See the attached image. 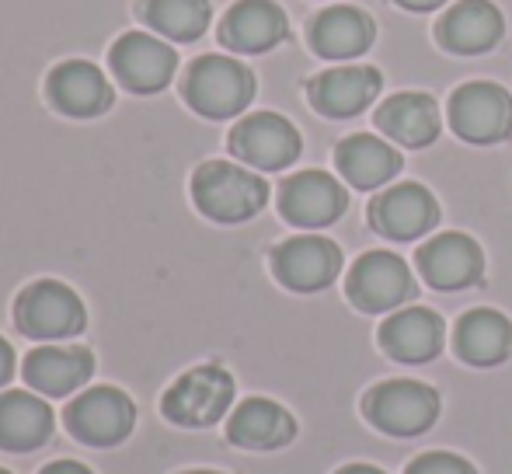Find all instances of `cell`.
Returning a JSON list of instances; mask_svg holds the SVG:
<instances>
[{
	"label": "cell",
	"mask_w": 512,
	"mask_h": 474,
	"mask_svg": "<svg viewBox=\"0 0 512 474\" xmlns=\"http://www.w3.org/2000/svg\"><path fill=\"white\" fill-rule=\"evenodd\" d=\"M192 199L216 224H244L269 203V182L230 161H206L192 175Z\"/></svg>",
	"instance_id": "obj_1"
},
{
	"label": "cell",
	"mask_w": 512,
	"mask_h": 474,
	"mask_svg": "<svg viewBox=\"0 0 512 474\" xmlns=\"http://www.w3.org/2000/svg\"><path fill=\"white\" fill-rule=\"evenodd\" d=\"M182 95L206 119L241 116L255 98V74L241 60L209 53L192 60V67L185 70Z\"/></svg>",
	"instance_id": "obj_2"
},
{
	"label": "cell",
	"mask_w": 512,
	"mask_h": 474,
	"mask_svg": "<svg viewBox=\"0 0 512 474\" xmlns=\"http://www.w3.org/2000/svg\"><path fill=\"white\" fill-rule=\"evenodd\" d=\"M84 304L67 283L60 279H39V283L25 286L14 304V325L28 339H74L84 332Z\"/></svg>",
	"instance_id": "obj_3"
},
{
	"label": "cell",
	"mask_w": 512,
	"mask_h": 474,
	"mask_svg": "<svg viewBox=\"0 0 512 474\" xmlns=\"http://www.w3.org/2000/svg\"><path fill=\"white\" fill-rule=\"evenodd\" d=\"M230 401H234V377H230L223 366L206 363V366H196V370L182 373V377L168 387L161 408L175 426L203 429L227 415Z\"/></svg>",
	"instance_id": "obj_4"
},
{
	"label": "cell",
	"mask_w": 512,
	"mask_h": 474,
	"mask_svg": "<svg viewBox=\"0 0 512 474\" xmlns=\"http://www.w3.org/2000/svg\"><path fill=\"white\" fill-rule=\"evenodd\" d=\"M370 426L387 436H418L439 419V394L418 380H384L363 398Z\"/></svg>",
	"instance_id": "obj_5"
},
{
	"label": "cell",
	"mask_w": 512,
	"mask_h": 474,
	"mask_svg": "<svg viewBox=\"0 0 512 474\" xmlns=\"http://www.w3.org/2000/svg\"><path fill=\"white\" fill-rule=\"evenodd\" d=\"M108 67L115 81L133 95H154L168 88L175 77L178 56L161 35L150 32H122L108 49Z\"/></svg>",
	"instance_id": "obj_6"
},
{
	"label": "cell",
	"mask_w": 512,
	"mask_h": 474,
	"mask_svg": "<svg viewBox=\"0 0 512 474\" xmlns=\"http://www.w3.org/2000/svg\"><path fill=\"white\" fill-rule=\"evenodd\" d=\"M450 126L467 143H499L512 133V98L492 81H467L450 95Z\"/></svg>",
	"instance_id": "obj_7"
},
{
	"label": "cell",
	"mask_w": 512,
	"mask_h": 474,
	"mask_svg": "<svg viewBox=\"0 0 512 474\" xmlns=\"http://www.w3.org/2000/svg\"><path fill=\"white\" fill-rule=\"evenodd\" d=\"M300 133L286 116L255 112L230 129V154L255 171H283L300 157Z\"/></svg>",
	"instance_id": "obj_8"
},
{
	"label": "cell",
	"mask_w": 512,
	"mask_h": 474,
	"mask_svg": "<svg viewBox=\"0 0 512 474\" xmlns=\"http://www.w3.org/2000/svg\"><path fill=\"white\" fill-rule=\"evenodd\" d=\"M345 293H349V300L359 311L380 314L394 311V307L415 297V279H411L401 255H394V251H366L349 269Z\"/></svg>",
	"instance_id": "obj_9"
},
{
	"label": "cell",
	"mask_w": 512,
	"mask_h": 474,
	"mask_svg": "<svg viewBox=\"0 0 512 474\" xmlns=\"http://www.w3.org/2000/svg\"><path fill=\"white\" fill-rule=\"evenodd\" d=\"M136 426V405L119 387H91L67 408V429L91 447H115Z\"/></svg>",
	"instance_id": "obj_10"
},
{
	"label": "cell",
	"mask_w": 512,
	"mask_h": 474,
	"mask_svg": "<svg viewBox=\"0 0 512 474\" xmlns=\"http://www.w3.org/2000/svg\"><path fill=\"white\" fill-rule=\"evenodd\" d=\"M272 272L286 290L317 293L342 272V248L321 234H300L272 251Z\"/></svg>",
	"instance_id": "obj_11"
},
{
	"label": "cell",
	"mask_w": 512,
	"mask_h": 474,
	"mask_svg": "<svg viewBox=\"0 0 512 474\" xmlns=\"http://www.w3.org/2000/svg\"><path fill=\"white\" fill-rule=\"evenodd\" d=\"M349 206L342 182L328 171H297L279 185V213L290 220L293 227H328Z\"/></svg>",
	"instance_id": "obj_12"
},
{
	"label": "cell",
	"mask_w": 512,
	"mask_h": 474,
	"mask_svg": "<svg viewBox=\"0 0 512 474\" xmlns=\"http://www.w3.org/2000/svg\"><path fill=\"white\" fill-rule=\"evenodd\" d=\"M439 224V203L425 185L398 182L370 203V227L391 241H415Z\"/></svg>",
	"instance_id": "obj_13"
},
{
	"label": "cell",
	"mask_w": 512,
	"mask_h": 474,
	"mask_svg": "<svg viewBox=\"0 0 512 474\" xmlns=\"http://www.w3.org/2000/svg\"><path fill=\"white\" fill-rule=\"evenodd\" d=\"M418 272L432 290H467L481 279L485 272V255L481 244L471 234L446 231L425 241L415 255Z\"/></svg>",
	"instance_id": "obj_14"
},
{
	"label": "cell",
	"mask_w": 512,
	"mask_h": 474,
	"mask_svg": "<svg viewBox=\"0 0 512 474\" xmlns=\"http://www.w3.org/2000/svg\"><path fill=\"white\" fill-rule=\"evenodd\" d=\"M46 98L60 116L95 119L112 105V84L91 60H63L49 70Z\"/></svg>",
	"instance_id": "obj_15"
},
{
	"label": "cell",
	"mask_w": 512,
	"mask_h": 474,
	"mask_svg": "<svg viewBox=\"0 0 512 474\" xmlns=\"http://www.w3.org/2000/svg\"><path fill=\"white\" fill-rule=\"evenodd\" d=\"M384 88V77L377 67L349 63V67H331L307 84V98L321 116L328 119H352L373 105V98Z\"/></svg>",
	"instance_id": "obj_16"
},
{
	"label": "cell",
	"mask_w": 512,
	"mask_h": 474,
	"mask_svg": "<svg viewBox=\"0 0 512 474\" xmlns=\"http://www.w3.org/2000/svg\"><path fill=\"white\" fill-rule=\"evenodd\" d=\"M506 35V18L492 0H460L436 25V39L446 53L478 56L495 49Z\"/></svg>",
	"instance_id": "obj_17"
},
{
	"label": "cell",
	"mask_w": 512,
	"mask_h": 474,
	"mask_svg": "<svg viewBox=\"0 0 512 474\" xmlns=\"http://www.w3.org/2000/svg\"><path fill=\"white\" fill-rule=\"evenodd\" d=\"M310 49L324 60H356L377 39V25L366 11L349 4H331L310 18Z\"/></svg>",
	"instance_id": "obj_18"
},
{
	"label": "cell",
	"mask_w": 512,
	"mask_h": 474,
	"mask_svg": "<svg viewBox=\"0 0 512 474\" xmlns=\"http://www.w3.org/2000/svg\"><path fill=\"white\" fill-rule=\"evenodd\" d=\"M286 11L272 0H237L220 21V42L234 53H269L286 39Z\"/></svg>",
	"instance_id": "obj_19"
},
{
	"label": "cell",
	"mask_w": 512,
	"mask_h": 474,
	"mask_svg": "<svg viewBox=\"0 0 512 474\" xmlns=\"http://www.w3.org/2000/svg\"><path fill=\"white\" fill-rule=\"evenodd\" d=\"M446 325L429 307H405L394 311L380 325V349L398 363H429L443 353Z\"/></svg>",
	"instance_id": "obj_20"
},
{
	"label": "cell",
	"mask_w": 512,
	"mask_h": 474,
	"mask_svg": "<svg viewBox=\"0 0 512 474\" xmlns=\"http://www.w3.org/2000/svg\"><path fill=\"white\" fill-rule=\"evenodd\" d=\"M297 436V422L279 401L248 398L230 412L227 440L244 450H279Z\"/></svg>",
	"instance_id": "obj_21"
},
{
	"label": "cell",
	"mask_w": 512,
	"mask_h": 474,
	"mask_svg": "<svg viewBox=\"0 0 512 474\" xmlns=\"http://www.w3.org/2000/svg\"><path fill=\"white\" fill-rule=\"evenodd\" d=\"M21 370L39 394L63 398V394L88 384V377L95 373V356L84 346H39L25 356Z\"/></svg>",
	"instance_id": "obj_22"
},
{
	"label": "cell",
	"mask_w": 512,
	"mask_h": 474,
	"mask_svg": "<svg viewBox=\"0 0 512 474\" xmlns=\"http://www.w3.org/2000/svg\"><path fill=\"white\" fill-rule=\"evenodd\" d=\"M335 164L342 171V178L352 185V189H380L387 185L391 178H398L401 171V154L398 147H391L387 140L370 133H356V136H345L335 150Z\"/></svg>",
	"instance_id": "obj_23"
},
{
	"label": "cell",
	"mask_w": 512,
	"mask_h": 474,
	"mask_svg": "<svg viewBox=\"0 0 512 474\" xmlns=\"http://www.w3.org/2000/svg\"><path fill=\"white\" fill-rule=\"evenodd\" d=\"M453 349L471 366H499L512 353V321L492 307H474L453 328Z\"/></svg>",
	"instance_id": "obj_24"
},
{
	"label": "cell",
	"mask_w": 512,
	"mask_h": 474,
	"mask_svg": "<svg viewBox=\"0 0 512 474\" xmlns=\"http://www.w3.org/2000/svg\"><path fill=\"white\" fill-rule=\"evenodd\" d=\"M377 129L401 147H429L439 136V109L422 91H401L377 109Z\"/></svg>",
	"instance_id": "obj_25"
},
{
	"label": "cell",
	"mask_w": 512,
	"mask_h": 474,
	"mask_svg": "<svg viewBox=\"0 0 512 474\" xmlns=\"http://www.w3.org/2000/svg\"><path fill=\"white\" fill-rule=\"evenodd\" d=\"M53 436V412L42 398L28 391L0 394V450L28 454Z\"/></svg>",
	"instance_id": "obj_26"
},
{
	"label": "cell",
	"mask_w": 512,
	"mask_h": 474,
	"mask_svg": "<svg viewBox=\"0 0 512 474\" xmlns=\"http://www.w3.org/2000/svg\"><path fill=\"white\" fill-rule=\"evenodd\" d=\"M140 18L161 39L196 42L213 21V4L209 0H143Z\"/></svg>",
	"instance_id": "obj_27"
},
{
	"label": "cell",
	"mask_w": 512,
	"mask_h": 474,
	"mask_svg": "<svg viewBox=\"0 0 512 474\" xmlns=\"http://www.w3.org/2000/svg\"><path fill=\"white\" fill-rule=\"evenodd\" d=\"M405 474H478V468L450 450H429V454L415 457Z\"/></svg>",
	"instance_id": "obj_28"
},
{
	"label": "cell",
	"mask_w": 512,
	"mask_h": 474,
	"mask_svg": "<svg viewBox=\"0 0 512 474\" xmlns=\"http://www.w3.org/2000/svg\"><path fill=\"white\" fill-rule=\"evenodd\" d=\"M11 373H14V349L7 339H0V387L11 380Z\"/></svg>",
	"instance_id": "obj_29"
},
{
	"label": "cell",
	"mask_w": 512,
	"mask_h": 474,
	"mask_svg": "<svg viewBox=\"0 0 512 474\" xmlns=\"http://www.w3.org/2000/svg\"><path fill=\"white\" fill-rule=\"evenodd\" d=\"M42 474H91L84 464H77V461H56V464H49Z\"/></svg>",
	"instance_id": "obj_30"
},
{
	"label": "cell",
	"mask_w": 512,
	"mask_h": 474,
	"mask_svg": "<svg viewBox=\"0 0 512 474\" xmlns=\"http://www.w3.org/2000/svg\"><path fill=\"white\" fill-rule=\"evenodd\" d=\"M394 4H401L405 11H436V7H443L446 0H394Z\"/></svg>",
	"instance_id": "obj_31"
},
{
	"label": "cell",
	"mask_w": 512,
	"mask_h": 474,
	"mask_svg": "<svg viewBox=\"0 0 512 474\" xmlns=\"http://www.w3.org/2000/svg\"><path fill=\"white\" fill-rule=\"evenodd\" d=\"M335 474H387L384 468H373V464H349V468L335 471Z\"/></svg>",
	"instance_id": "obj_32"
},
{
	"label": "cell",
	"mask_w": 512,
	"mask_h": 474,
	"mask_svg": "<svg viewBox=\"0 0 512 474\" xmlns=\"http://www.w3.org/2000/svg\"><path fill=\"white\" fill-rule=\"evenodd\" d=\"M185 474H220V471H185Z\"/></svg>",
	"instance_id": "obj_33"
},
{
	"label": "cell",
	"mask_w": 512,
	"mask_h": 474,
	"mask_svg": "<svg viewBox=\"0 0 512 474\" xmlns=\"http://www.w3.org/2000/svg\"><path fill=\"white\" fill-rule=\"evenodd\" d=\"M0 474H11V471H4V468H0Z\"/></svg>",
	"instance_id": "obj_34"
}]
</instances>
